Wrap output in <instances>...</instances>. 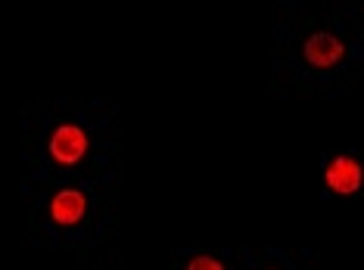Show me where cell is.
Returning <instances> with one entry per match:
<instances>
[{
  "mask_svg": "<svg viewBox=\"0 0 364 270\" xmlns=\"http://www.w3.org/2000/svg\"><path fill=\"white\" fill-rule=\"evenodd\" d=\"M47 155H50V162L53 165H60V168L78 165V162L87 155V134L78 125H60L50 134Z\"/></svg>",
  "mask_w": 364,
  "mask_h": 270,
  "instance_id": "6da1fadb",
  "label": "cell"
},
{
  "mask_svg": "<svg viewBox=\"0 0 364 270\" xmlns=\"http://www.w3.org/2000/svg\"><path fill=\"white\" fill-rule=\"evenodd\" d=\"M87 215V193L78 186H65L50 199V220L56 227H78Z\"/></svg>",
  "mask_w": 364,
  "mask_h": 270,
  "instance_id": "7a4b0ae2",
  "label": "cell"
},
{
  "mask_svg": "<svg viewBox=\"0 0 364 270\" xmlns=\"http://www.w3.org/2000/svg\"><path fill=\"white\" fill-rule=\"evenodd\" d=\"M302 53H305V60H309V65H314V69H333V65H339L346 60V44L336 35L318 31V35H311L309 40H305Z\"/></svg>",
  "mask_w": 364,
  "mask_h": 270,
  "instance_id": "3957f363",
  "label": "cell"
},
{
  "mask_svg": "<svg viewBox=\"0 0 364 270\" xmlns=\"http://www.w3.org/2000/svg\"><path fill=\"white\" fill-rule=\"evenodd\" d=\"M324 180L327 186L339 196H352L361 190V165L352 155H336L330 159V165L324 168Z\"/></svg>",
  "mask_w": 364,
  "mask_h": 270,
  "instance_id": "277c9868",
  "label": "cell"
},
{
  "mask_svg": "<svg viewBox=\"0 0 364 270\" xmlns=\"http://www.w3.org/2000/svg\"><path fill=\"white\" fill-rule=\"evenodd\" d=\"M184 270H228V267L212 255H196V258H190V264Z\"/></svg>",
  "mask_w": 364,
  "mask_h": 270,
  "instance_id": "5b68a950",
  "label": "cell"
}]
</instances>
